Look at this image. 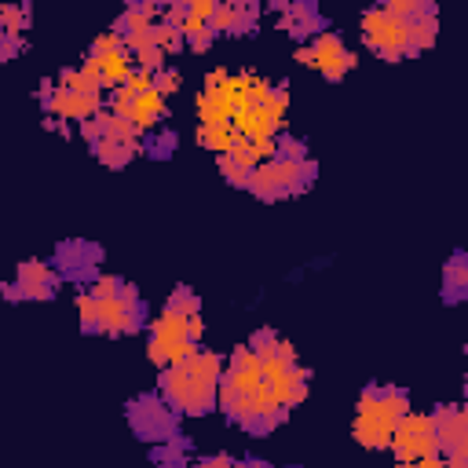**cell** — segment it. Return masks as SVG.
<instances>
[{"label":"cell","mask_w":468,"mask_h":468,"mask_svg":"<svg viewBox=\"0 0 468 468\" xmlns=\"http://www.w3.org/2000/svg\"><path fill=\"white\" fill-rule=\"evenodd\" d=\"M278 26L289 37H318L322 33V18H318V7L314 4H285Z\"/></svg>","instance_id":"17"},{"label":"cell","mask_w":468,"mask_h":468,"mask_svg":"<svg viewBox=\"0 0 468 468\" xmlns=\"http://www.w3.org/2000/svg\"><path fill=\"white\" fill-rule=\"evenodd\" d=\"M58 289V271L44 260H26L15 271V282L7 285L11 300H51Z\"/></svg>","instance_id":"12"},{"label":"cell","mask_w":468,"mask_h":468,"mask_svg":"<svg viewBox=\"0 0 468 468\" xmlns=\"http://www.w3.org/2000/svg\"><path fill=\"white\" fill-rule=\"evenodd\" d=\"M314 172H318V165L311 157H300V161H292V157H271V161H263V165L252 168L245 190H252L263 201H282V197L303 194L314 183Z\"/></svg>","instance_id":"6"},{"label":"cell","mask_w":468,"mask_h":468,"mask_svg":"<svg viewBox=\"0 0 468 468\" xmlns=\"http://www.w3.org/2000/svg\"><path fill=\"white\" fill-rule=\"evenodd\" d=\"M194 468H238V461H230V457H205L201 464H194Z\"/></svg>","instance_id":"28"},{"label":"cell","mask_w":468,"mask_h":468,"mask_svg":"<svg viewBox=\"0 0 468 468\" xmlns=\"http://www.w3.org/2000/svg\"><path fill=\"white\" fill-rule=\"evenodd\" d=\"M150 80H154V91H157V95H172V91H179V84H183L179 69H172V66H165V69L150 73Z\"/></svg>","instance_id":"24"},{"label":"cell","mask_w":468,"mask_h":468,"mask_svg":"<svg viewBox=\"0 0 468 468\" xmlns=\"http://www.w3.org/2000/svg\"><path fill=\"white\" fill-rule=\"evenodd\" d=\"M29 22H33L29 4H0V33L22 37V29H29Z\"/></svg>","instance_id":"21"},{"label":"cell","mask_w":468,"mask_h":468,"mask_svg":"<svg viewBox=\"0 0 468 468\" xmlns=\"http://www.w3.org/2000/svg\"><path fill=\"white\" fill-rule=\"evenodd\" d=\"M219 377H223V358L208 347H197L183 362L161 369V399L176 413H208L216 406Z\"/></svg>","instance_id":"2"},{"label":"cell","mask_w":468,"mask_h":468,"mask_svg":"<svg viewBox=\"0 0 468 468\" xmlns=\"http://www.w3.org/2000/svg\"><path fill=\"white\" fill-rule=\"evenodd\" d=\"M216 402L223 406V413L241 424L245 431H271L285 420V410L274 402V395L263 388V377H260V358L249 344L234 347V355L227 358L223 366V377H219V391H216Z\"/></svg>","instance_id":"1"},{"label":"cell","mask_w":468,"mask_h":468,"mask_svg":"<svg viewBox=\"0 0 468 468\" xmlns=\"http://www.w3.org/2000/svg\"><path fill=\"white\" fill-rule=\"evenodd\" d=\"M362 40L369 51H377L388 62L406 58V44H410V18H399L395 11H388V4H377L362 15Z\"/></svg>","instance_id":"7"},{"label":"cell","mask_w":468,"mask_h":468,"mask_svg":"<svg viewBox=\"0 0 468 468\" xmlns=\"http://www.w3.org/2000/svg\"><path fill=\"white\" fill-rule=\"evenodd\" d=\"M91 150H95V157H99L106 168H124V165L143 150V139L132 143V139H110V135H102V139L91 143Z\"/></svg>","instance_id":"18"},{"label":"cell","mask_w":468,"mask_h":468,"mask_svg":"<svg viewBox=\"0 0 468 468\" xmlns=\"http://www.w3.org/2000/svg\"><path fill=\"white\" fill-rule=\"evenodd\" d=\"M201 333H205V322H201V311L197 314H179L172 307H165L154 322H150V362L168 369L176 362H183L190 351L201 347Z\"/></svg>","instance_id":"5"},{"label":"cell","mask_w":468,"mask_h":468,"mask_svg":"<svg viewBox=\"0 0 468 468\" xmlns=\"http://www.w3.org/2000/svg\"><path fill=\"white\" fill-rule=\"evenodd\" d=\"M278 157L300 161V157H307V143H303V139H292V135H282V139H278Z\"/></svg>","instance_id":"26"},{"label":"cell","mask_w":468,"mask_h":468,"mask_svg":"<svg viewBox=\"0 0 468 468\" xmlns=\"http://www.w3.org/2000/svg\"><path fill=\"white\" fill-rule=\"evenodd\" d=\"M435 37H439V15L431 7V11L417 15V18H410V44H406V51L420 55V51H428L435 44Z\"/></svg>","instance_id":"19"},{"label":"cell","mask_w":468,"mask_h":468,"mask_svg":"<svg viewBox=\"0 0 468 468\" xmlns=\"http://www.w3.org/2000/svg\"><path fill=\"white\" fill-rule=\"evenodd\" d=\"M128 420L139 439H176V410L157 395H139L128 402Z\"/></svg>","instance_id":"11"},{"label":"cell","mask_w":468,"mask_h":468,"mask_svg":"<svg viewBox=\"0 0 468 468\" xmlns=\"http://www.w3.org/2000/svg\"><path fill=\"white\" fill-rule=\"evenodd\" d=\"M410 413V395L402 388H391V384H369L362 395H358V406H355V442L366 446V450H384L395 424Z\"/></svg>","instance_id":"3"},{"label":"cell","mask_w":468,"mask_h":468,"mask_svg":"<svg viewBox=\"0 0 468 468\" xmlns=\"http://www.w3.org/2000/svg\"><path fill=\"white\" fill-rule=\"evenodd\" d=\"M58 84H62V88H69V91L91 95V99H99V95H102V80H99V73H95L88 62H80L77 69H62V73H58Z\"/></svg>","instance_id":"20"},{"label":"cell","mask_w":468,"mask_h":468,"mask_svg":"<svg viewBox=\"0 0 468 468\" xmlns=\"http://www.w3.org/2000/svg\"><path fill=\"white\" fill-rule=\"evenodd\" d=\"M99 245H91V241H62L58 249H55V271H66V274H91L95 267H99Z\"/></svg>","instance_id":"15"},{"label":"cell","mask_w":468,"mask_h":468,"mask_svg":"<svg viewBox=\"0 0 468 468\" xmlns=\"http://www.w3.org/2000/svg\"><path fill=\"white\" fill-rule=\"evenodd\" d=\"M40 102H44V110H48L51 117H58V121H88V117H95V113L102 110L99 99L80 95V91H69V88L51 84V80L40 84Z\"/></svg>","instance_id":"14"},{"label":"cell","mask_w":468,"mask_h":468,"mask_svg":"<svg viewBox=\"0 0 468 468\" xmlns=\"http://www.w3.org/2000/svg\"><path fill=\"white\" fill-rule=\"evenodd\" d=\"M238 468H271L267 461H238Z\"/></svg>","instance_id":"30"},{"label":"cell","mask_w":468,"mask_h":468,"mask_svg":"<svg viewBox=\"0 0 468 468\" xmlns=\"http://www.w3.org/2000/svg\"><path fill=\"white\" fill-rule=\"evenodd\" d=\"M260 7L256 4H216L212 11V33H249L256 26Z\"/></svg>","instance_id":"16"},{"label":"cell","mask_w":468,"mask_h":468,"mask_svg":"<svg viewBox=\"0 0 468 468\" xmlns=\"http://www.w3.org/2000/svg\"><path fill=\"white\" fill-rule=\"evenodd\" d=\"M388 446L395 450L399 461L439 457V450H435V424H431V413H406V417L395 424Z\"/></svg>","instance_id":"10"},{"label":"cell","mask_w":468,"mask_h":468,"mask_svg":"<svg viewBox=\"0 0 468 468\" xmlns=\"http://www.w3.org/2000/svg\"><path fill=\"white\" fill-rule=\"evenodd\" d=\"M439 457H468V413L461 406H439L431 413Z\"/></svg>","instance_id":"13"},{"label":"cell","mask_w":468,"mask_h":468,"mask_svg":"<svg viewBox=\"0 0 468 468\" xmlns=\"http://www.w3.org/2000/svg\"><path fill=\"white\" fill-rule=\"evenodd\" d=\"M468 292V263L464 256L457 252L450 263H446V300H461Z\"/></svg>","instance_id":"23"},{"label":"cell","mask_w":468,"mask_h":468,"mask_svg":"<svg viewBox=\"0 0 468 468\" xmlns=\"http://www.w3.org/2000/svg\"><path fill=\"white\" fill-rule=\"evenodd\" d=\"M230 139H234V128H230V124H197V143H201L205 150H212L216 157L227 154Z\"/></svg>","instance_id":"22"},{"label":"cell","mask_w":468,"mask_h":468,"mask_svg":"<svg viewBox=\"0 0 468 468\" xmlns=\"http://www.w3.org/2000/svg\"><path fill=\"white\" fill-rule=\"evenodd\" d=\"M446 468H468V457H442Z\"/></svg>","instance_id":"29"},{"label":"cell","mask_w":468,"mask_h":468,"mask_svg":"<svg viewBox=\"0 0 468 468\" xmlns=\"http://www.w3.org/2000/svg\"><path fill=\"white\" fill-rule=\"evenodd\" d=\"M395 468H446L442 457H424V461H399Z\"/></svg>","instance_id":"27"},{"label":"cell","mask_w":468,"mask_h":468,"mask_svg":"<svg viewBox=\"0 0 468 468\" xmlns=\"http://www.w3.org/2000/svg\"><path fill=\"white\" fill-rule=\"evenodd\" d=\"M77 314H80V329L84 333H106V336L139 333L143 322H146L143 300H139V292H135L132 282H124L117 296L77 292Z\"/></svg>","instance_id":"4"},{"label":"cell","mask_w":468,"mask_h":468,"mask_svg":"<svg viewBox=\"0 0 468 468\" xmlns=\"http://www.w3.org/2000/svg\"><path fill=\"white\" fill-rule=\"evenodd\" d=\"M216 165H219V172H223V179H227V183H234V186H245V183H249V176H252V172H245V168H238V165H234L230 157H223V154L216 157Z\"/></svg>","instance_id":"25"},{"label":"cell","mask_w":468,"mask_h":468,"mask_svg":"<svg viewBox=\"0 0 468 468\" xmlns=\"http://www.w3.org/2000/svg\"><path fill=\"white\" fill-rule=\"evenodd\" d=\"M84 62L99 73L102 88H117V84H124L128 73L135 69V66H132V55H128V48H124V40H121V33H113V29H106V33H99V37L91 40Z\"/></svg>","instance_id":"9"},{"label":"cell","mask_w":468,"mask_h":468,"mask_svg":"<svg viewBox=\"0 0 468 468\" xmlns=\"http://www.w3.org/2000/svg\"><path fill=\"white\" fill-rule=\"evenodd\" d=\"M296 58H300V66H311V69H318L325 80H340L347 69H355V51H347V44L333 33V29H322L318 37H311V44L307 48H300L296 51Z\"/></svg>","instance_id":"8"}]
</instances>
